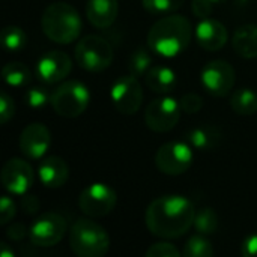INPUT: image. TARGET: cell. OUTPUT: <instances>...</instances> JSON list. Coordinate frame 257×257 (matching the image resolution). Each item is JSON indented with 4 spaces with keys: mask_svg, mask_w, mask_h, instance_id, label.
Segmentation results:
<instances>
[{
    "mask_svg": "<svg viewBox=\"0 0 257 257\" xmlns=\"http://www.w3.org/2000/svg\"><path fill=\"white\" fill-rule=\"evenodd\" d=\"M194 205L184 196L170 194L155 199L146 209L148 230L161 239H178L194 226Z\"/></svg>",
    "mask_w": 257,
    "mask_h": 257,
    "instance_id": "1",
    "label": "cell"
},
{
    "mask_svg": "<svg viewBox=\"0 0 257 257\" xmlns=\"http://www.w3.org/2000/svg\"><path fill=\"white\" fill-rule=\"evenodd\" d=\"M193 26L184 15L169 14L157 20L148 32L149 48L163 57H176L191 42Z\"/></svg>",
    "mask_w": 257,
    "mask_h": 257,
    "instance_id": "2",
    "label": "cell"
},
{
    "mask_svg": "<svg viewBox=\"0 0 257 257\" xmlns=\"http://www.w3.org/2000/svg\"><path fill=\"white\" fill-rule=\"evenodd\" d=\"M81 17L78 11L66 2H54L48 5L41 17L42 32L56 44L68 45L81 35Z\"/></svg>",
    "mask_w": 257,
    "mask_h": 257,
    "instance_id": "3",
    "label": "cell"
},
{
    "mask_svg": "<svg viewBox=\"0 0 257 257\" xmlns=\"http://www.w3.org/2000/svg\"><path fill=\"white\" fill-rule=\"evenodd\" d=\"M69 247L78 257H102L110 250V236L90 217L80 218L69 230Z\"/></svg>",
    "mask_w": 257,
    "mask_h": 257,
    "instance_id": "4",
    "label": "cell"
},
{
    "mask_svg": "<svg viewBox=\"0 0 257 257\" xmlns=\"http://www.w3.org/2000/svg\"><path fill=\"white\" fill-rule=\"evenodd\" d=\"M90 93L84 83L78 80H68L60 83L51 92V107L53 110L66 119L81 116L89 105Z\"/></svg>",
    "mask_w": 257,
    "mask_h": 257,
    "instance_id": "5",
    "label": "cell"
},
{
    "mask_svg": "<svg viewBox=\"0 0 257 257\" xmlns=\"http://www.w3.org/2000/svg\"><path fill=\"white\" fill-rule=\"evenodd\" d=\"M75 62L89 72L105 71L114 57L111 42L99 35H86L75 45Z\"/></svg>",
    "mask_w": 257,
    "mask_h": 257,
    "instance_id": "6",
    "label": "cell"
},
{
    "mask_svg": "<svg viewBox=\"0 0 257 257\" xmlns=\"http://www.w3.org/2000/svg\"><path fill=\"white\" fill-rule=\"evenodd\" d=\"M117 203L116 191L102 182L87 185L78 196L80 211L90 218H102L113 212Z\"/></svg>",
    "mask_w": 257,
    "mask_h": 257,
    "instance_id": "7",
    "label": "cell"
},
{
    "mask_svg": "<svg viewBox=\"0 0 257 257\" xmlns=\"http://www.w3.org/2000/svg\"><path fill=\"white\" fill-rule=\"evenodd\" d=\"M191 148L185 142L164 143L155 154V166L164 175L179 176L193 166L194 154Z\"/></svg>",
    "mask_w": 257,
    "mask_h": 257,
    "instance_id": "8",
    "label": "cell"
},
{
    "mask_svg": "<svg viewBox=\"0 0 257 257\" xmlns=\"http://www.w3.org/2000/svg\"><path fill=\"white\" fill-rule=\"evenodd\" d=\"M181 104L170 96L151 101L145 110V122L154 133L172 131L181 119Z\"/></svg>",
    "mask_w": 257,
    "mask_h": 257,
    "instance_id": "9",
    "label": "cell"
},
{
    "mask_svg": "<svg viewBox=\"0 0 257 257\" xmlns=\"http://www.w3.org/2000/svg\"><path fill=\"white\" fill-rule=\"evenodd\" d=\"M110 98L120 114H136L143 104V89L139 78L133 74L117 78L111 86Z\"/></svg>",
    "mask_w": 257,
    "mask_h": 257,
    "instance_id": "10",
    "label": "cell"
},
{
    "mask_svg": "<svg viewBox=\"0 0 257 257\" xmlns=\"http://www.w3.org/2000/svg\"><path fill=\"white\" fill-rule=\"evenodd\" d=\"M203 87L214 96H227L235 86L236 72L233 66L221 59L208 62L200 74Z\"/></svg>",
    "mask_w": 257,
    "mask_h": 257,
    "instance_id": "11",
    "label": "cell"
},
{
    "mask_svg": "<svg viewBox=\"0 0 257 257\" xmlns=\"http://www.w3.org/2000/svg\"><path fill=\"white\" fill-rule=\"evenodd\" d=\"M66 233V221L60 214L47 212L39 215L29 230L30 242L36 247H53Z\"/></svg>",
    "mask_w": 257,
    "mask_h": 257,
    "instance_id": "12",
    "label": "cell"
},
{
    "mask_svg": "<svg viewBox=\"0 0 257 257\" xmlns=\"http://www.w3.org/2000/svg\"><path fill=\"white\" fill-rule=\"evenodd\" d=\"M72 69L71 57L59 50L48 51L39 57L35 66L36 77L45 84H56L63 81Z\"/></svg>",
    "mask_w": 257,
    "mask_h": 257,
    "instance_id": "13",
    "label": "cell"
},
{
    "mask_svg": "<svg viewBox=\"0 0 257 257\" xmlns=\"http://www.w3.org/2000/svg\"><path fill=\"white\" fill-rule=\"evenodd\" d=\"M35 181L32 166L21 158H11L2 169V184L5 190L15 196L26 194Z\"/></svg>",
    "mask_w": 257,
    "mask_h": 257,
    "instance_id": "14",
    "label": "cell"
},
{
    "mask_svg": "<svg viewBox=\"0 0 257 257\" xmlns=\"http://www.w3.org/2000/svg\"><path fill=\"white\" fill-rule=\"evenodd\" d=\"M50 143H51L50 130L39 122L27 125L21 131L18 140L21 154L29 160H42L50 148Z\"/></svg>",
    "mask_w": 257,
    "mask_h": 257,
    "instance_id": "15",
    "label": "cell"
},
{
    "mask_svg": "<svg viewBox=\"0 0 257 257\" xmlns=\"http://www.w3.org/2000/svg\"><path fill=\"white\" fill-rule=\"evenodd\" d=\"M194 36L202 48L208 51H217L226 45L229 33L221 21L214 18H205L197 24Z\"/></svg>",
    "mask_w": 257,
    "mask_h": 257,
    "instance_id": "16",
    "label": "cell"
},
{
    "mask_svg": "<svg viewBox=\"0 0 257 257\" xmlns=\"http://www.w3.org/2000/svg\"><path fill=\"white\" fill-rule=\"evenodd\" d=\"M38 176L44 187L60 188L66 184L69 178V169L63 158L50 155L42 158L38 167Z\"/></svg>",
    "mask_w": 257,
    "mask_h": 257,
    "instance_id": "17",
    "label": "cell"
},
{
    "mask_svg": "<svg viewBox=\"0 0 257 257\" xmlns=\"http://www.w3.org/2000/svg\"><path fill=\"white\" fill-rule=\"evenodd\" d=\"M119 14L117 0H87L86 17L96 29H110Z\"/></svg>",
    "mask_w": 257,
    "mask_h": 257,
    "instance_id": "18",
    "label": "cell"
},
{
    "mask_svg": "<svg viewBox=\"0 0 257 257\" xmlns=\"http://www.w3.org/2000/svg\"><path fill=\"white\" fill-rule=\"evenodd\" d=\"M146 86L160 95H167L175 90L178 80L176 74L172 68L164 65H154L145 75Z\"/></svg>",
    "mask_w": 257,
    "mask_h": 257,
    "instance_id": "19",
    "label": "cell"
},
{
    "mask_svg": "<svg viewBox=\"0 0 257 257\" xmlns=\"http://www.w3.org/2000/svg\"><path fill=\"white\" fill-rule=\"evenodd\" d=\"M232 45L244 59L257 57V24L239 26L232 36Z\"/></svg>",
    "mask_w": 257,
    "mask_h": 257,
    "instance_id": "20",
    "label": "cell"
},
{
    "mask_svg": "<svg viewBox=\"0 0 257 257\" xmlns=\"http://www.w3.org/2000/svg\"><path fill=\"white\" fill-rule=\"evenodd\" d=\"M223 139V134L220 128L214 125H200L193 128L187 134L188 143L199 151H214L215 148L220 146Z\"/></svg>",
    "mask_w": 257,
    "mask_h": 257,
    "instance_id": "21",
    "label": "cell"
},
{
    "mask_svg": "<svg viewBox=\"0 0 257 257\" xmlns=\"http://www.w3.org/2000/svg\"><path fill=\"white\" fill-rule=\"evenodd\" d=\"M230 107L239 116H253L257 113V93L250 87H241L230 96Z\"/></svg>",
    "mask_w": 257,
    "mask_h": 257,
    "instance_id": "22",
    "label": "cell"
},
{
    "mask_svg": "<svg viewBox=\"0 0 257 257\" xmlns=\"http://www.w3.org/2000/svg\"><path fill=\"white\" fill-rule=\"evenodd\" d=\"M2 75H3V80L6 81V84L14 86V87H23V86L29 84L32 80L30 69L21 62L6 63L2 69Z\"/></svg>",
    "mask_w": 257,
    "mask_h": 257,
    "instance_id": "23",
    "label": "cell"
},
{
    "mask_svg": "<svg viewBox=\"0 0 257 257\" xmlns=\"http://www.w3.org/2000/svg\"><path fill=\"white\" fill-rule=\"evenodd\" d=\"M218 215L212 208H202L200 211H196L194 227L197 233L211 236L218 230Z\"/></svg>",
    "mask_w": 257,
    "mask_h": 257,
    "instance_id": "24",
    "label": "cell"
},
{
    "mask_svg": "<svg viewBox=\"0 0 257 257\" xmlns=\"http://www.w3.org/2000/svg\"><path fill=\"white\" fill-rule=\"evenodd\" d=\"M214 253H215L214 247L209 242L208 236L202 233L193 235L187 241L184 251H182V254L185 257H211L214 256Z\"/></svg>",
    "mask_w": 257,
    "mask_h": 257,
    "instance_id": "25",
    "label": "cell"
},
{
    "mask_svg": "<svg viewBox=\"0 0 257 257\" xmlns=\"http://www.w3.org/2000/svg\"><path fill=\"white\" fill-rule=\"evenodd\" d=\"M26 32L18 26H6L2 32V44L8 51H21L26 47Z\"/></svg>",
    "mask_w": 257,
    "mask_h": 257,
    "instance_id": "26",
    "label": "cell"
},
{
    "mask_svg": "<svg viewBox=\"0 0 257 257\" xmlns=\"http://www.w3.org/2000/svg\"><path fill=\"white\" fill-rule=\"evenodd\" d=\"M130 74L134 77H145L146 72L152 68V57L146 50H137L130 57Z\"/></svg>",
    "mask_w": 257,
    "mask_h": 257,
    "instance_id": "27",
    "label": "cell"
},
{
    "mask_svg": "<svg viewBox=\"0 0 257 257\" xmlns=\"http://www.w3.org/2000/svg\"><path fill=\"white\" fill-rule=\"evenodd\" d=\"M143 8L154 15H169L178 11L184 0H142Z\"/></svg>",
    "mask_w": 257,
    "mask_h": 257,
    "instance_id": "28",
    "label": "cell"
},
{
    "mask_svg": "<svg viewBox=\"0 0 257 257\" xmlns=\"http://www.w3.org/2000/svg\"><path fill=\"white\" fill-rule=\"evenodd\" d=\"M26 101H27L29 107H32V108H42L48 102H51V92H48L42 86L30 87L26 92Z\"/></svg>",
    "mask_w": 257,
    "mask_h": 257,
    "instance_id": "29",
    "label": "cell"
},
{
    "mask_svg": "<svg viewBox=\"0 0 257 257\" xmlns=\"http://www.w3.org/2000/svg\"><path fill=\"white\" fill-rule=\"evenodd\" d=\"M146 257H179L181 251L170 242H157L146 250Z\"/></svg>",
    "mask_w": 257,
    "mask_h": 257,
    "instance_id": "30",
    "label": "cell"
},
{
    "mask_svg": "<svg viewBox=\"0 0 257 257\" xmlns=\"http://www.w3.org/2000/svg\"><path fill=\"white\" fill-rule=\"evenodd\" d=\"M179 104H181V108H182L184 113L196 114V113H199L203 108V98L200 95H197V93L190 92V93H185L181 98Z\"/></svg>",
    "mask_w": 257,
    "mask_h": 257,
    "instance_id": "31",
    "label": "cell"
},
{
    "mask_svg": "<svg viewBox=\"0 0 257 257\" xmlns=\"http://www.w3.org/2000/svg\"><path fill=\"white\" fill-rule=\"evenodd\" d=\"M15 114V104H14V99L6 93V92H2L0 95V122L5 125L8 123Z\"/></svg>",
    "mask_w": 257,
    "mask_h": 257,
    "instance_id": "32",
    "label": "cell"
},
{
    "mask_svg": "<svg viewBox=\"0 0 257 257\" xmlns=\"http://www.w3.org/2000/svg\"><path fill=\"white\" fill-rule=\"evenodd\" d=\"M17 214V205L9 196H3L0 200V224H8Z\"/></svg>",
    "mask_w": 257,
    "mask_h": 257,
    "instance_id": "33",
    "label": "cell"
},
{
    "mask_svg": "<svg viewBox=\"0 0 257 257\" xmlns=\"http://www.w3.org/2000/svg\"><path fill=\"white\" fill-rule=\"evenodd\" d=\"M191 11L197 18L205 20V18H209L212 15L214 3L211 0H193L191 2Z\"/></svg>",
    "mask_w": 257,
    "mask_h": 257,
    "instance_id": "34",
    "label": "cell"
},
{
    "mask_svg": "<svg viewBox=\"0 0 257 257\" xmlns=\"http://www.w3.org/2000/svg\"><path fill=\"white\" fill-rule=\"evenodd\" d=\"M20 206H21V211H23L26 215H33V214H36V212L39 211L41 203H39L38 197L30 196V194L26 193V194H23V197H21Z\"/></svg>",
    "mask_w": 257,
    "mask_h": 257,
    "instance_id": "35",
    "label": "cell"
},
{
    "mask_svg": "<svg viewBox=\"0 0 257 257\" xmlns=\"http://www.w3.org/2000/svg\"><path fill=\"white\" fill-rule=\"evenodd\" d=\"M6 235H8V238H9L11 241L20 242V241H23V239L29 235V232H27V229H26L24 224H21V223H12V224L8 227Z\"/></svg>",
    "mask_w": 257,
    "mask_h": 257,
    "instance_id": "36",
    "label": "cell"
},
{
    "mask_svg": "<svg viewBox=\"0 0 257 257\" xmlns=\"http://www.w3.org/2000/svg\"><path fill=\"white\" fill-rule=\"evenodd\" d=\"M241 254L244 257H257V233L244 239L241 245Z\"/></svg>",
    "mask_w": 257,
    "mask_h": 257,
    "instance_id": "37",
    "label": "cell"
},
{
    "mask_svg": "<svg viewBox=\"0 0 257 257\" xmlns=\"http://www.w3.org/2000/svg\"><path fill=\"white\" fill-rule=\"evenodd\" d=\"M0 256L2 257H14V251L8 247V244H2V251H0Z\"/></svg>",
    "mask_w": 257,
    "mask_h": 257,
    "instance_id": "38",
    "label": "cell"
},
{
    "mask_svg": "<svg viewBox=\"0 0 257 257\" xmlns=\"http://www.w3.org/2000/svg\"><path fill=\"white\" fill-rule=\"evenodd\" d=\"M211 2H212L214 5H221V3H224L226 0H211Z\"/></svg>",
    "mask_w": 257,
    "mask_h": 257,
    "instance_id": "39",
    "label": "cell"
},
{
    "mask_svg": "<svg viewBox=\"0 0 257 257\" xmlns=\"http://www.w3.org/2000/svg\"><path fill=\"white\" fill-rule=\"evenodd\" d=\"M242 2H247V0H242Z\"/></svg>",
    "mask_w": 257,
    "mask_h": 257,
    "instance_id": "40",
    "label": "cell"
}]
</instances>
